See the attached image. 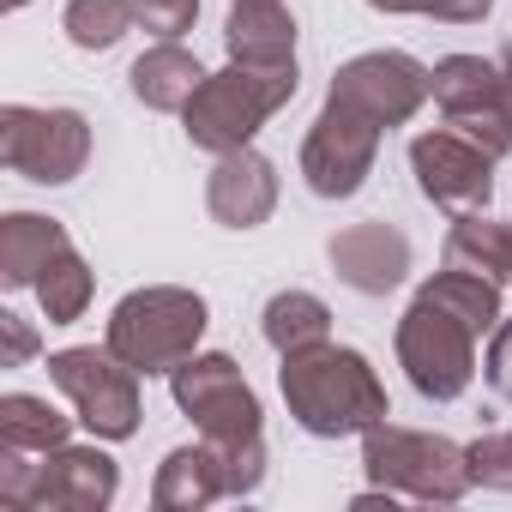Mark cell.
I'll return each instance as SVG.
<instances>
[{
	"label": "cell",
	"mask_w": 512,
	"mask_h": 512,
	"mask_svg": "<svg viewBox=\"0 0 512 512\" xmlns=\"http://www.w3.org/2000/svg\"><path fill=\"white\" fill-rule=\"evenodd\" d=\"M284 404L290 416L314 434V440H344V434H368L374 422H386V386L380 374L368 368L362 350H344V344H314V350H296L284 356Z\"/></svg>",
	"instance_id": "1"
},
{
	"label": "cell",
	"mask_w": 512,
	"mask_h": 512,
	"mask_svg": "<svg viewBox=\"0 0 512 512\" xmlns=\"http://www.w3.org/2000/svg\"><path fill=\"white\" fill-rule=\"evenodd\" d=\"M290 97H296V61H284V67H241V61H229L223 73H205V85L193 91L181 121H187V139L199 151L223 157V151H241Z\"/></svg>",
	"instance_id": "2"
},
{
	"label": "cell",
	"mask_w": 512,
	"mask_h": 512,
	"mask_svg": "<svg viewBox=\"0 0 512 512\" xmlns=\"http://www.w3.org/2000/svg\"><path fill=\"white\" fill-rule=\"evenodd\" d=\"M121 476L115 458L97 446H55V452H0V506L13 512H103L115 500Z\"/></svg>",
	"instance_id": "3"
},
{
	"label": "cell",
	"mask_w": 512,
	"mask_h": 512,
	"mask_svg": "<svg viewBox=\"0 0 512 512\" xmlns=\"http://www.w3.org/2000/svg\"><path fill=\"white\" fill-rule=\"evenodd\" d=\"M362 470L380 494H404L422 506H452L470 488L464 446H452L446 434H416V428H392V422H374L362 434Z\"/></svg>",
	"instance_id": "4"
},
{
	"label": "cell",
	"mask_w": 512,
	"mask_h": 512,
	"mask_svg": "<svg viewBox=\"0 0 512 512\" xmlns=\"http://www.w3.org/2000/svg\"><path fill=\"white\" fill-rule=\"evenodd\" d=\"M205 332V302L193 290H175V284H151V290H133L115 314H109V350L139 368V374H175L193 344Z\"/></svg>",
	"instance_id": "5"
},
{
	"label": "cell",
	"mask_w": 512,
	"mask_h": 512,
	"mask_svg": "<svg viewBox=\"0 0 512 512\" xmlns=\"http://www.w3.org/2000/svg\"><path fill=\"white\" fill-rule=\"evenodd\" d=\"M398 362L422 398L452 404L476 374V326H464L452 308L416 296L398 320Z\"/></svg>",
	"instance_id": "6"
},
{
	"label": "cell",
	"mask_w": 512,
	"mask_h": 512,
	"mask_svg": "<svg viewBox=\"0 0 512 512\" xmlns=\"http://www.w3.org/2000/svg\"><path fill=\"white\" fill-rule=\"evenodd\" d=\"M85 157H91V121L79 109H31V103L0 109V163L13 175L61 187L85 169Z\"/></svg>",
	"instance_id": "7"
},
{
	"label": "cell",
	"mask_w": 512,
	"mask_h": 512,
	"mask_svg": "<svg viewBox=\"0 0 512 512\" xmlns=\"http://www.w3.org/2000/svg\"><path fill=\"white\" fill-rule=\"evenodd\" d=\"M49 380L73 398L79 422L97 440H127L139 428V368H127L109 344H85V350H55L49 356Z\"/></svg>",
	"instance_id": "8"
},
{
	"label": "cell",
	"mask_w": 512,
	"mask_h": 512,
	"mask_svg": "<svg viewBox=\"0 0 512 512\" xmlns=\"http://www.w3.org/2000/svg\"><path fill=\"white\" fill-rule=\"evenodd\" d=\"M169 392L217 452H235V446L260 440V398H253V386L241 380V368L229 356H187L169 374Z\"/></svg>",
	"instance_id": "9"
},
{
	"label": "cell",
	"mask_w": 512,
	"mask_h": 512,
	"mask_svg": "<svg viewBox=\"0 0 512 512\" xmlns=\"http://www.w3.org/2000/svg\"><path fill=\"white\" fill-rule=\"evenodd\" d=\"M380 139H386V127H380L374 115H362L350 97L326 91V109H320V121H314V133H308V145H302V175H308V187H314L320 199H350V193H362V181L374 175Z\"/></svg>",
	"instance_id": "10"
},
{
	"label": "cell",
	"mask_w": 512,
	"mask_h": 512,
	"mask_svg": "<svg viewBox=\"0 0 512 512\" xmlns=\"http://www.w3.org/2000/svg\"><path fill=\"white\" fill-rule=\"evenodd\" d=\"M494 163L476 139H464L458 127H434L422 139H410V169H416V187L446 205L452 217L458 211H488L494 199Z\"/></svg>",
	"instance_id": "11"
},
{
	"label": "cell",
	"mask_w": 512,
	"mask_h": 512,
	"mask_svg": "<svg viewBox=\"0 0 512 512\" xmlns=\"http://www.w3.org/2000/svg\"><path fill=\"white\" fill-rule=\"evenodd\" d=\"M434 103L446 109V127H458L464 139H476L488 157L512 151V127L500 115V61L446 55L434 67Z\"/></svg>",
	"instance_id": "12"
},
{
	"label": "cell",
	"mask_w": 512,
	"mask_h": 512,
	"mask_svg": "<svg viewBox=\"0 0 512 512\" xmlns=\"http://www.w3.org/2000/svg\"><path fill=\"white\" fill-rule=\"evenodd\" d=\"M332 91L350 97L362 115H374V121L392 133V127H404V121L434 97V73H428L422 61L398 55V49H374V55H356L350 67H338Z\"/></svg>",
	"instance_id": "13"
},
{
	"label": "cell",
	"mask_w": 512,
	"mask_h": 512,
	"mask_svg": "<svg viewBox=\"0 0 512 512\" xmlns=\"http://www.w3.org/2000/svg\"><path fill=\"white\" fill-rule=\"evenodd\" d=\"M205 211L223 229H260L278 211V169L260 151H223L211 181H205Z\"/></svg>",
	"instance_id": "14"
},
{
	"label": "cell",
	"mask_w": 512,
	"mask_h": 512,
	"mask_svg": "<svg viewBox=\"0 0 512 512\" xmlns=\"http://www.w3.org/2000/svg\"><path fill=\"white\" fill-rule=\"evenodd\" d=\"M326 253H332V272L362 296H386L410 272V241L392 223H350V229L332 235Z\"/></svg>",
	"instance_id": "15"
},
{
	"label": "cell",
	"mask_w": 512,
	"mask_h": 512,
	"mask_svg": "<svg viewBox=\"0 0 512 512\" xmlns=\"http://www.w3.org/2000/svg\"><path fill=\"white\" fill-rule=\"evenodd\" d=\"M223 494H229V470H223V452L211 440L205 446H175L157 464V482H151L157 512H199V506H211Z\"/></svg>",
	"instance_id": "16"
},
{
	"label": "cell",
	"mask_w": 512,
	"mask_h": 512,
	"mask_svg": "<svg viewBox=\"0 0 512 512\" xmlns=\"http://www.w3.org/2000/svg\"><path fill=\"white\" fill-rule=\"evenodd\" d=\"M223 43H229V61L241 67H284L296 61V19L278 0H235Z\"/></svg>",
	"instance_id": "17"
},
{
	"label": "cell",
	"mask_w": 512,
	"mask_h": 512,
	"mask_svg": "<svg viewBox=\"0 0 512 512\" xmlns=\"http://www.w3.org/2000/svg\"><path fill=\"white\" fill-rule=\"evenodd\" d=\"M67 247V229L37 211L0 217V284L7 290H37V278L55 266V253Z\"/></svg>",
	"instance_id": "18"
},
{
	"label": "cell",
	"mask_w": 512,
	"mask_h": 512,
	"mask_svg": "<svg viewBox=\"0 0 512 512\" xmlns=\"http://www.w3.org/2000/svg\"><path fill=\"white\" fill-rule=\"evenodd\" d=\"M133 97L145 103V109H163V115H181L187 103H193V91L205 85V67L181 49V43H157V49H145L139 61H133Z\"/></svg>",
	"instance_id": "19"
},
{
	"label": "cell",
	"mask_w": 512,
	"mask_h": 512,
	"mask_svg": "<svg viewBox=\"0 0 512 512\" xmlns=\"http://www.w3.org/2000/svg\"><path fill=\"white\" fill-rule=\"evenodd\" d=\"M446 266L452 272H476L506 284L512 260H506V223H488V211H458L446 229Z\"/></svg>",
	"instance_id": "20"
},
{
	"label": "cell",
	"mask_w": 512,
	"mask_h": 512,
	"mask_svg": "<svg viewBox=\"0 0 512 512\" xmlns=\"http://www.w3.org/2000/svg\"><path fill=\"white\" fill-rule=\"evenodd\" d=\"M260 326H266V344L278 356H296V350H314V344L332 338V308L320 296H308V290H284V296L266 302Z\"/></svg>",
	"instance_id": "21"
},
{
	"label": "cell",
	"mask_w": 512,
	"mask_h": 512,
	"mask_svg": "<svg viewBox=\"0 0 512 512\" xmlns=\"http://www.w3.org/2000/svg\"><path fill=\"white\" fill-rule=\"evenodd\" d=\"M67 446V416L49 404V398H31V392H7L0 398V452H55Z\"/></svg>",
	"instance_id": "22"
},
{
	"label": "cell",
	"mask_w": 512,
	"mask_h": 512,
	"mask_svg": "<svg viewBox=\"0 0 512 512\" xmlns=\"http://www.w3.org/2000/svg\"><path fill=\"white\" fill-rule=\"evenodd\" d=\"M422 296L440 302V308H452L464 326H476V338L500 320V284H494V278H476V272H452V266H440V272L422 284Z\"/></svg>",
	"instance_id": "23"
},
{
	"label": "cell",
	"mask_w": 512,
	"mask_h": 512,
	"mask_svg": "<svg viewBox=\"0 0 512 512\" xmlns=\"http://www.w3.org/2000/svg\"><path fill=\"white\" fill-rule=\"evenodd\" d=\"M37 296H43L49 326H73V320L85 314V302H91V266L79 260V247H73V241L55 253V266L37 278Z\"/></svg>",
	"instance_id": "24"
},
{
	"label": "cell",
	"mask_w": 512,
	"mask_h": 512,
	"mask_svg": "<svg viewBox=\"0 0 512 512\" xmlns=\"http://www.w3.org/2000/svg\"><path fill=\"white\" fill-rule=\"evenodd\" d=\"M61 25L79 49H115L133 25V0H67Z\"/></svg>",
	"instance_id": "25"
},
{
	"label": "cell",
	"mask_w": 512,
	"mask_h": 512,
	"mask_svg": "<svg viewBox=\"0 0 512 512\" xmlns=\"http://www.w3.org/2000/svg\"><path fill=\"white\" fill-rule=\"evenodd\" d=\"M464 458H470V482L512 494V434H482L476 446H464Z\"/></svg>",
	"instance_id": "26"
},
{
	"label": "cell",
	"mask_w": 512,
	"mask_h": 512,
	"mask_svg": "<svg viewBox=\"0 0 512 512\" xmlns=\"http://www.w3.org/2000/svg\"><path fill=\"white\" fill-rule=\"evenodd\" d=\"M133 19H139L157 43H175L181 31H193L199 0H133Z\"/></svg>",
	"instance_id": "27"
},
{
	"label": "cell",
	"mask_w": 512,
	"mask_h": 512,
	"mask_svg": "<svg viewBox=\"0 0 512 512\" xmlns=\"http://www.w3.org/2000/svg\"><path fill=\"white\" fill-rule=\"evenodd\" d=\"M488 386L512 404V320L494 326V344H488Z\"/></svg>",
	"instance_id": "28"
},
{
	"label": "cell",
	"mask_w": 512,
	"mask_h": 512,
	"mask_svg": "<svg viewBox=\"0 0 512 512\" xmlns=\"http://www.w3.org/2000/svg\"><path fill=\"white\" fill-rule=\"evenodd\" d=\"M0 338H7V350H0V368H19V362L37 350V338H31V326H25L19 314H0Z\"/></svg>",
	"instance_id": "29"
},
{
	"label": "cell",
	"mask_w": 512,
	"mask_h": 512,
	"mask_svg": "<svg viewBox=\"0 0 512 512\" xmlns=\"http://www.w3.org/2000/svg\"><path fill=\"white\" fill-rule=\"evenodd\" d=\"M488 7H494V0H434L428 19H446V25H476V19H488Z\"/></svg>",
	"instance_id": "30"
},
{
	"label": "cell",
	"mask_w": 512,
	"mask_h": 512,
	"mask_svg": "<svg viewBox=\"0 0 512 512\" xmlns=\"http://www.w3.org/2000/svg\"><path fill=\"white\" fill-rule=\"evenodd\" d=\"M500 115H506V127H512V43H506V55H500Z\"/></svg>",
	"instance_id": "31"
},
{
	"label": "cell",
	"mask_w": 512,
	"mask_h": 512,
	"mask_svg": "<svg viewBox=\"0 0 512 512\" xmlns=\"http://www.w3.org/2000/svg\"><path fill=\"white\" fill-rule=\"evenodd\" d=\"M368 7H374V13H428L434 0H368Z\"/></svg>",
	"instance_id": "32"
},
{
	"label": "cell",
	"mask_w": 512,
	"mask_h": 512,
	"mask_svg": "<svg viewBox=\"0 0 512 512\" xmlns=\"http://www.w3.org/2000/svg\"><path fill=\"white\" fill-rule=\"evenodd\" d=\"M506 260H512V217H506Z\"/></svg>",
	"instance_id": "33"
},
{
	"label": "cell",
	"mask_w": 512,
	"mask_h": 512,
	"mask_svg": "<svg viewBox=\"0 0 512 512\" xmlns=\"http://www.w3.org/2000/svg\"><path fill=\"white\" fill-rule=\"evenodd\" d=\"M0 7H7V13H19V7H25V0H0Z\"/></svg>",
	"instance_id": "34"
}]
</instances>
